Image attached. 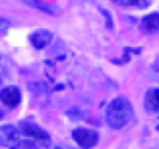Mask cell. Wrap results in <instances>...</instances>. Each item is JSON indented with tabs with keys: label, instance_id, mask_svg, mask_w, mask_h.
Instances as JSON below:
<instances>
[{
	"label": "cell",
	"instance_id": "6",
	"mask_svg": "<svg viewBox=\"0 0 159 149\" xmlns=\"http://www.w3.org/2000/svg\"><path fill=\"white\" fill-rule=\"evenodd\" d=\"M30 40L36 49H44L51 43L52 34L46 29H38L30 36Z\"/></svg>",
	"mask_w": 159,
	"mask_h": 149
},
{
	"label": "cell",
	"instance_id": "12",
	"mask_svg": "<svg viewBox=\"0 0 159 149\" xmlns=\"http://www.w3.org/2000/svg\"><path fill=\"white\" fill-rule=\"evenodd\" d=\"M2 118V113H1V112H0V119Z\"/></svg>",
	"mask_w": 159,
	"mask_h": 149
},
{
	"label": "cell",
	"instance_id": "8",
	"mask_svg": "<svg viewBox=\"0 0 159 149\" xmlns=\"http://www.w3.org/2000/svg\"><path fill=\"white\" fill-rule=\"evenodd\" d=\"M142 29L147 33H156L159 31V14L152 13L146 16L142 20Z\"/></svg>",
	"mask_w": 159,
	"mask_h": 149
},
{
	"label": "cell",
	"instance_id": "5",
	"mask_svg": "<svg viewBox=\"0 0 159 149\" xmlns=\"http://www.w3.org/2000/svg\"><path fill=\"white\" fill-rule=\"evenodd\" d=\"M21 92L16 86H7L0 92V100L10 109L16 108L21 102Z\"/></svg>",
	"mask_w": 159,
	"mask_h": 149
},
{
	"label": "cell",
	"instance_id": "9",
	"mask_svg": "<svg viewBox=\"0 0 159 149\" xmlns=\"http://www.w3.org/2000/svg\"><path fill=\"white\" fill-rule=\"evenodd\" d=\"M26 5L31 6L33 8H36V9L40 10L43 12H46L48 14H58L59 13V10L52 5H48V3H45L40 0H24Z\"/></svg>",
	"mask_w": 159,
	"mask_h": 149
},
{
	"label": "cell",
	"instance_id": "11",
	"mask_svg": "<svg viewBox=\"0 0 159 149\" xmlns=\"http://www.w3.org/2000/svg\"><path fill=\"white\" fill-rule=\"evenodd\" d=\"M8 25H9V23H8L7 21L3 20V19H0V29H5Z\"/></svg>",
	"mask_w": 159,
	"mask_h": 149
},
{
	"label": "cell",
	"instance_id": "3",
	"mask_svg": "<svg viewBox=\"0 0 159 149\" xmlns=\"http://www.w3.org/2000/svg\"><path fill=\"white\" fill-rule=\"evenodd\" d=\"M21 132L12 124L0 126V146L6 148H20Z\"/></svg>",
	"mask_w": 159,
	"mask_h": 149
},
{
	"label": "cell",
	"instance_id": "4",
	"mask_svg": "<svg viewBox=\"0 0 159 149\" xmlns=\"http://www.w3.org/2000/svg\"><path fill=\"white\" fill-rule=\"evenodd\" d=\"M72 137L74 142L82 148H91L98 142V133L93 129L80 127L73 131Z\"/></svg>",
	"mask_w": 159,
	"mask_h": 149
},
{
	"label": "cell",
	"instance_id": "10",
	"mask_svg": "<svg viewBox=\"0 0 159 149\" xmlns=\"http://www.w3.org/2000/svg\"><path fill=\"white\" fill-rule=\"evenodd\" d=\"M115 1L124 6H139L141 3L145 2L146 0H115Z\"/></svg>",
	"mask_w": 159,
	"mask_h": 149
},
{
	"label": "cell",
	"instance_id": "7",
	"mask_svg": "<svg viewBox=\"0 0 159 149\" xmlns=\"http://www.w3.org/2000/svg\"><path fill=\"white\" fill-rule=\"evenodd\" d=\"M145 109L148 112H159V89L154 88L146 93L144 100Z\"/></svg>",
	"mask_w": 159,
	"mask_h": 149
},
{
	"label": "cell",
	"instance_id": "1",
	"mask_svg": "<svg viewBox=\"0 0 159 149\" xmlns=\"http://www.w3.org/2000/svg\"><path fill=\"white\" fill-rule=\"evenodd\" d=\"M133 108L131 102L124 97L115 98L106 110V122L111 129H120L131 121Z\"/></svg>",
	"mask_w": 159,
	"mask_h": 149
},
{
	"label": "cell",
	"instance_id": "2",
	"mask_svg": "<svg viewBox=\"0 0 159 149\" xmlns=\"http://www.w3.org/2000/svg\"><path fill=\"white\" fill-rule=\"evenodd\" d=\"M21 135L25 139L21 140V147H48L51 142V137L45 129L37 124L31 122H23L20 125Z\"/></svg>",
	"mask_w": 159,
	"mask_h": 149
}]
</instances>
